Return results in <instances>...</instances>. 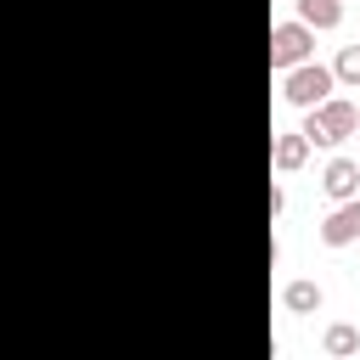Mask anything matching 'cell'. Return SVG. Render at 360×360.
Returning a JSON list of instances; mask_svg holds the SVG:
<instances>
[{
    "instance_id": "6da1fadb",
    "label": "cell",
    "mask_w": 360,
    "mask_h": 360,
    "mask_svg": "<svg viewBox=\"0 0 360 360\" xmlns=\"http://www.w3.org/2000/svg\"><path fill=\"white\" fill-rule=\"evenodd\" d=\"M298 129H304L309 146H326V152H332V146H343V141L360 129V107L343 101V96H326L321 107H304V124H298Z\"/></svg>"
},
{
    "instance_id": "7a4b0ae2",
    "label": "cell",
    "mask_w": 360,
    "mask_h": 360,
    "mask_svg": "<svg viewBox=\"0 0 360 360\" xmlns=\"http://www.w3.org/2000/svg\"><path fill=\"white\" fill-rule=\"evenodd\" d=\"M332 90H338V79H332V68H321L315 56L281 73V101H287V107H298V112H304V107H321Z\"/></svg>"
},
{
    "instance_id": "3957f363",
    "label": "cell",
    "mask_w": 360,
    "mask_h": 360,
    "mask_svg": "<svg viewBox=\"0 0 360 360\" xmlns=\"http://www.w3.org/2000/svg\"><path fill=\"white\" fill-rule=\"evenodd\" d=\"M309 56H315V28L309 22H276L270 28V68L276 73H287V68H298Z\"/></svg>"
},
{
    "instance_id": "277c9868",
    "label": "cell",
    "mask_w": 360,
    "mask_h": 360,
    "mask_svg": "<svg viewBox=\"0 0 360 360\" xmlns=\"http://www.w3.org/2000/svg\"><path fill=\"white\" fill-rule=\"evenodd\" d=\"M321 242H326V248H349V242H360V197L332 202V214L321 219Z\"/></svg>"
},
{
    "instance_id": "5b68a950",
    "label": "cell",
    "mask_w": 360,
    "mask_h": 360,
    "mask_svg": "<svg viewBox=\"0 0 360 360\" xmlns=\"http://www.w3.org/2000/svg\"><path fill=\"white\" fill-rule=\"evenodd\" d=\"M309 141H304V129H281L276 135V146H270V163H276V174H298L304 163H309Z\"/></svg>"
},
{
    "instance_id": "8992f818",
    "label": "cell",
    "mask_w": 360,
    "mask_h": 360,
    "mask_svg": "<svg viewBox=\"0 0 360 360\" xmlns=\"http://www.w3.org/2000/svg\"><path fill=\"white\" fill-rule=\"evenodd\" d=\"M321 191H326L332 202L360 197V163H354V158H332V163L321 169Z\"/></svg>"
},
{
    "instance_id": "52a82bcc",
    "label": "cell",
    "mask_w": 360,
    "mask_h": 360,
    "mask_svg": "<svg viewBox=\"0 0 360 360\" xmlns=\"http://www.w3.org/2000/svg\"><path fill=\"white\" fill-rule=\"evenodd\" d=\"M281 304H287L292 315H315V309L326 304V292H321V281H304V276H298V281L281 287Z\"/></svg>"
},
{
    "instance_id": "ba28073f",
    "label": "cell",
    "mask_w": 360,
    "mask_h": 360,
    "mask_svg": "<svg viewBox=\"0 0 360 360\" xmlns=\"http://www.w3.org/2000/svg\"><path fill=\"white\" fill-rule=\"evenodd\" d=\"M292 6H298V22H309L315 34L343 22V0H292Z\"/></svg>"
},
{
    "instance_id": "9c48e42d",
    "label": "cell",
    "mask_w": 360,
    "mask_h": 360,
    "mask_svg": "<svg viewBox=\"0 0 360 360\" xmlns=\"http://www.w3.org/2000/svg\"><path fill=\"white\" fill-rule=\"evenodd\" d=\"M321 349H326L332 360L354 354V349H360V326H349V321H332V326H326V338H321Z\"/></svg>"
},
{
    "instance_id": "30bf717a",
    "label": "cell",
    "mask_w": 360,
    "mask_h": 360,
    "mask_svg": "<svg viewBox=\"0 0 360 360\" xmlns=\"http://www.w3.org/2000/svg\"><path fill=\"white\" fill-rule=\"evenodd\" d=\"M332 79H338V84H349V90H360V45H343V51H338Z\"/></svg>"
},
{
    "instance_id": "8fae6325",
    "label": "cell",
    "mask_w": 360,
    "mask_h": 360,
    "mask_svg": "<svg viewBox=\"0 0 360 360\" xmlns=\"http://www.w3.org/2000/svg\"><path fill=\"white\" fill-rule=\"evenodd\" d=\"M354 107H360V101H354Z\"/></svg>"
}]
</instances>
